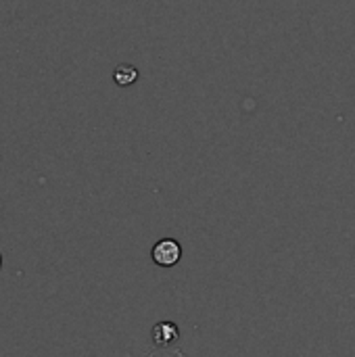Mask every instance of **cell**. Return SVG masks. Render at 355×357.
I'll use <instances>...</instances> for the list:
<instances>
[{"label":"cell","instance_id":"277c9868","mask_svg":"<svg viewBox=\"0 0 355 357\" xmlns=\"http://www.w3.org/2000/svg\"><path fill=\"white\" fill-rule=\"evenodd\" d=\"M0 268H2V255H0Z\"/></svg>","mask_w":355,"mask_h":357},{"label":"cell","instance_id":"6da1fadb","mask_svg":"<svg viewBox=\"0 0 355 357\" xmlns=\"http://www.w3.org/2000/svg\"><path fill=\"white\" fill-rule=\"evenodd\" d=\"M151 257H153V261H155L157 266H161V268H172V266H176V264L180 261V257H182V247H180V243L174 241V238H161V241L155 243V247H153V251H151Z\"/></svg>","mask_w":355,"mask_h":357},{"label":"cell","instance_id":"7a4b0ae2","mask_svg":"<svg viewBox=\"0 0 355 357\" xmlns=\"http://www.w3.org/2000/svg\"><path fill=\"white\" fill-rule=\"evenodd\" d=\"M180 339V331L174 322H159L153 328V343L157 347H169Z\"/></svg>","mask_w":355,"mask_h":357},{"label":"cell","instance_id":"3957f363","mask_svg":"<svg viewBox=\"0 0 355 357\" xmlns=\"http://www.w3.org/2000/svg\"><path fill=\"white\" fill-rule=\"evenodd\" d=\"M113 79H115V84H117V86H130V84H134V82L138 79V69H136L134 65L123 63V65L115 67V71H113Z\"/></svg>","mask_w":355,"mask_h":357}]
</instances>
